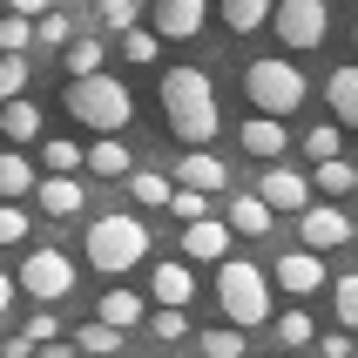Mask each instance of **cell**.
Instances as JSON below:
<instances>
[{
	"label": "cell",
	"instance_id": "6da1fadb",
	"mask_svg": "<svg viewBox=\"0 0 358 358\" xmlns=\"http://www.w3.org/2000/svg\"><path fill=\"white\" fill-rule=\"evenodd\" d=\"M162 115H169V136H182L189 149H203V142L223 129L210 75H203V68H169V75H162Z\"/></svg>",
	"mask_w": 358,
	"mask_h": 358
},
{
	"label": "cell",
	"instance_id": "7a4b0ae2",
	"mask_svg": "<svg viewBox=\"0 0 358 358\" xmlns=\"http://www.w3.org/2000/svg\"><path fill=\"white\" fill-rule=\"evenodd\" d=\"M68 115H75L81 129L122 136V129H129V115H136V95H129L108 68H95V75H75V81H68Z\"/></svg>",
	"mask_w": 358,
	"mask_h": 358
},
{
	"label": "cell",
	"instance_id": "3957f363",
	"mask_svg": "<svg viewBox=\"0 0 358 358\" xmlns=\"http://www.w3.org/2000/svg\"><path fill=\"white\" fill-rule=\"evenodd\" d=\"M142 257H149V230H142V217H129V210H108V217L88 223V264H95V271L122 278V271H136Z\"/></svg>",
	"mask_w": 358,
	"mask_h": 358
},
{
	"label": "cell",
	"instance_id": "277c9868",
	"mask_svg": "<svg viewBox=\"0 0 358 358\" xmlns=\"http://www.w3.org/2000/svg\"><path fill=\"white\" fill-rule=\"evenodd\" d=\"M217 304L230 324H264L271 318V278H264L250 257H217Z\"/></svg>",
	"mask_w": 358,
	"mask_h": 358
},
{
	"label": "cell",
	"instance_id": "5b68a950",
	"mask_svg": "<svg viewBox=\"0 0 358 358\" xmlns=\"http://www.w3.org/2000/svg\"><path fill=\"white\" fill-rule=\"evenodd\" d=\"M243 95H250V108L257 115H298L304 108V75L291 68V61H250L243 68Z\"/></svg>",
	"mask_w": 358,
	"mask_h": 358
},
{
	"label": "cell",
	"instance_id": "8992f818",
	"mask_svg": "<svg viewBox=\"0 0 358 358\" xmlns=\"http://www.w3.org/2000/svg\"><path fill=\"white\" fill-rule=\"evenodd\" d=\"M271 27H278L284 48L311 55V48H324V34H331V7H324V0H271Z\"/></svg>",
	"mask_w": 358,
	"mask_h": 358
},
{
	"label": "cell",
	"instance_id": "52a82bcc",
	"mask_svg": "<svg viewBox=\"0 0 358 358\" xmlns=\"http://www.w3.org/2000/svg\"><path fill=\"white\" fill-rule=\"evenodd\" d=\"M14 291H27L34 304H61L68 291H75V264L61 257L55 243H41V250H27V257H20V278H14Z\"/></svg>",
	"mask_w": 358,
	"mask_h": 358
},
{
	"label": "cell",
	"instance_id": "ba28073f",
	"mask_svg": "<svg viewBox=\"0 0 358 358\" xmlns=\"http://www.w3.org/2000/svg\"><path fill=\"white\" fill-rule=\"evenodd\" d=\"M298 237H304V250H338V243H352V217H345L338 203H304Z\"/></svg>",
	"mask_w": 358,
	"mask_h": 358
},
{
	"label": "cell",
	"instance_id": "9c48e42d",
	"mask_svg": "<svg viewBox=\"0 0 358 358\" xmlns=\"http://www.w3.org/2000/svg\"><path fill=\"white\" fill-rule=\"evenodd\" d=\"M203 20H210V0H156L149 27H156L162 41H196Z\"/></svg>",
	"mask_w": 358,
	"mask_h": 358
},
{
	"label": "cell",
	"instance_id": "30bf717a",
	"mask_svg": "<svg viewBox=\"0 0 358 358\" xmlns=\"http://www.w3.org/2000/svg\"><path fill=\"white\" fill-rule=\"evenodd\" d=\"M257 196L271 203V210H304V203H311V176H298V169L271 162V169L257 176Z\"/></svg>",
	"mask_w": 358,
	"mask_h": 358
},
{
	"label": "cell",
	"instance_id": "8fae6325",
	"mask_svg": "<svg viewBox=\"0 0 358 358\" xmlns=\"http://www.w3.org/2000/svg\"><path fill=\"white\" fill-rule=\"evenodd\" d=\"M278 291H291V298L324 291V257H318V250H284V257H278Z\"/></svg>",
	"mask_w": 358,
	"mask_h": 358
},
{
	"label": "cell",
	"instance_id": "7c38bea8",
	"mask_svg": "<svg viewBox=\"0 0 358 358\" xmlns=\"http://www.w3.org/2000/svg\"><path fill=\"white\" fill-rule=\"evenodd\" d=\"M223 223H230V237H271V223H278V210H271V203H264L257 189H243V196H230Z\"/></svg>",
	"mask_w": 358,
	"mask_h": 358
},
{
	"label": "cell",
	"instance_id": "4fadbf2b",
	"mask_svg": "<svg viewBox=\"0 0 358 358\" xmlns=\"http://www.w3.org/2000/svg\"><path fill=\"white\" fill-rule=\"evenodd\" d=\"M182 257H196V264H217V257H230V223H217V217L182 223Z\"/></svg>",
	"mask_w": 358,
	"mask_h": 358
},
{
	"label": "cell",
	"instance_id": "5bb4252c",
	"mask_svg": "<svg viewBox=\"0 0 358 358\" xmlns=\"http://www.w3.org/2000/svg\"><path fill=\"white\" fill-rule=\"evenodd\" d=\"M176 182H182V189H203V196H217V189H230V169H223L210 149H189V156L176 162Z\"/></svg>",
	"mask_w": 358,
	"mask_h": 358
},
{
	"label": "cell",
	"instance_id": "9a60e30c",
	"mask_svg": "<svg viewBox=\"0 0 358 358\" xmlns=\"http://www.w3.org/2000/svg\"><path fill=\"white\" fill-rule=\"evenodd\" d=\"M149 298H156V304H189V298H196V271H189L182 257H162L156 278H149Z\"/></svg>",
	"mask_w": 358,
	"mask_h": 358
},
{
	"label": "cell",
	"instance_id": "2e32d148",
	"mask_svg": "<svg viewBox=\"0 0 358 358\" xmlns=\"http://www.w3.org/2000/svg\"><path fill=\"white\" fill-rule=\"evenodd\" d=\"M243 149L257 162H278L284 149H291V136H284V115H250L243 122Z\"/></svg>",
	"mask_w": 358,
	"mask_h": 358
},
{
	"label": "cell",
	"instance_id": "e0dca14e",
	"mask_svg": "<svg viewBox=\"0 0 358 358\" xmlns=\"http://www.w3.org/2000/svg\"><path fill=\"white\" fill-rule=\"evenodd\" d=\"M324 101H331V122H338V129H358V61L352 68H331Z\"/></svg>",
	"mask_w": 358,
	"mask_h": 358
},
{
	"label": "cell",
	"instance_id": "ac0fdd59",
	"mask_svg": "<svg viewBox=\"0 0 358 358\" xmlns=\"http://www.w3.org/2000/svg\"><path fill=\"white\" fill-rule=\"evenodd\" d=\"M34 196H41L48 217H75L81 203H88V189H81L75 176H34Z\"/></svg>",
	"mask_w": 358,
	"mask_h": 358
},
{
	"label": "cell",
	"instance_id": "d6986e66",
	"mask_svg": "<svg viewBox=\"0 0 358 358\" xmlns=\"http://www.w3.org/2000/svg\"><path fill=\"white\" fill-rule=\"evenodd\" d=\"M101 61H108V41H101V34H68V41H61V68H68V81L95 75Z\"/></svg>",
	"mask_w": 358,
	"mask_h": 358
},
{
	"label": "cell",
	"instance_id": "ffe728a7",
	"mask_svg": "<svg viewBox=\"0 0 358 358\" xmlns=\"http://www.w3.org/2000/svg\"><path fill=\"white\" fill-rule=\"evenodd\" d=\"M0 136H7V142H41V108L27 95L0 101Z\"/></svg>",
	"mask_w": 358,
	"mask_h": 358
},
{
	"label": "cell",
	"instance_id": "44dd1931",
	"mask_svg": "<svg viewBox=\"0 0 358 358\" xmlns=\"http://www.w3.org/2000/svg\"><path fill=\"white\" fill-rule=\"evenodd\" d=\"M142 311H149V304H142L136 291H122V284H108V291H101V304H95V318H101V324H115V331L142 324Z\"/></svg>",
	"mask_w": 358,
	"mask_h": 358
},
{
	"label": "cell",
	"instance_id": "7402d4cb",
	"mask_svg": "<svg viewBox=\"0 0 358 358\" xmlns=\"http://www.w3.org/2000/svg\"><path fill=\"white\" fill-rule=\"evenodd\" d=\"M81 169H95V176H108V182H115V176H129V169H136V156H129L115 136H101L95 149H81Z\"/></svg>",
	"mask_w": 358,
	"mask_h": 358
},
{
	"label": "cell",
	"instance_id": "603a6c76",
	"mask_svg": "<svg viewBox=\"0 0 358 358\" xmlns=\"http://www.w3.org/2000/svg\"><path fill=\"white\" fill-rule=\"evenodd\" d=\"M27 189H34V162L20 156V149H0V196H7V203H20Z\"/></svg>",
	"mask_w": 358,
	"mask_h": 358
},
{
	"label": "cell",
	"instance_id": "cb8c5ba5",
	"mask_svg": "<svg viewBox=\"0 0 358 358\" xmlns=\"http://www.w3.org/2000/svg\"><path fill=\"white\" fill-rule=\"evenodd\" d=\"M196 352L203 358H243L250 345H243V324H210V331H196Z\"/></svg>",
	"mask_w": 358,
	"mask_h": 358
},
{
	"label": "cell",
	"instance_id": "d4e9b609",
	"mask_svg": "<svg viewBox=\"0 0 358 358\" xmlns=\"http://www.w3.org/2000/svg\"><path fill=\"white\" fill-rule=\"evenodd\" d=\"M311 189H324V196H352V189H358V169L345 156H324L318 176H311Z\"/></svg>",
	"mask_w": 358,
	"mask_h": 358
},
{
	"label": "cell",
	"instance_id": "484cf974",
	"mask_svg": "<svg viewBox=\"0 0 358 358\" xmlns=\"http://www.w3.org/2000/svg\"><path fill=\"white\" fill-rule=\"evenodd\" d=\"M75 352H81V358H115V352H122V331L95 318V324H81V331H75Z\"/></svg>",
	"mask_w": 358,
	"mask_h": 358
},
{
	"label": "cell",
	"instance_id": "4316f807",
	"mask_svg": "<svg viewBox=\"0 0 358 358\" xmlns=\"http://www.w3.org/2000/svg\"><path fill=\"white\" fill-rule=\"evenodd\" d=\"M264 20H271V0H223V27L230 34H257Z\"/></svg>",
	"mask_w": 358,
	"mask_h": 358
},
{
	"label": "cell",
	"instance_id": "83f0119b",
	"mask_svg": "<svg viewBox=\"0 0 358 358\" xmlns=\"http://www.w3.org/2000/svg\"><path fill=\"white\" fill-rule=\"evenodd\" d=\"M41 162H48V176H75V169H81V142L48 136V142H41Z\"/></svg>",
	"mask_w": 358,
	"mask_h": 358
},
{
	"label": "cell",
	"instance_id": "f1b7e54d",
	"mask_svg": "<svg viewBox=\"0 0 358 358\" xmlns=\"http://www.w3.org/2000/svg\"><path fill=\"white\" fill-rule=\"evenodd\" d=\"M129 196H136L142 210H162V203H169V176H156V169H129Z\"/></svg>",
	"mask_w": 358,
	"mask_h": 358
},
{
	"label": "cell",
	"instance_id": "f546056e",
	"mask_svg": "<svg viewBox=\"0 0 358 358\" xmlns=\"http://www.w3.org/2000/svg\"><path fill=\"white\" fill-rule=\"evenodd\" d=\"M311 338H318L311 311H278V345H284V352H304Z\"/></svg>",
	"mask_w": 358,
	"mask_h": 358
},
{
	"label": "cell",
	"instance_id": "4dcf8cb0",
	"mask_svg": "<svg viewBox=\"0 0 358 358\" xmlns=\"http://www.w3.org/2000/svg\"><path fill=\"white\" fill-rule=\"evenodd\" d=\"M122 55L136 61V68H149V61L162 55V34L156 27H122Z\"/></svg>",
	"mask_w": 358,
	"mask_h": 358
},
{
	"label": "cell",
	"instance_id": "1f68e13d",
	"mask_svg": "<svg viewBox=\"0 0 358 358\" xmlns=\"http://www.w3.org/2000/svg\"><path fill=\"white\" fill-rule=\"evenodd\" d=\"M176 223H196V217H210V196L203 189H182V182H169V203H162Z\"/></svg>",
	"mask_w": 358,
	"mask_h": 358
},
{
	"label": "cell",
	"instance_id": "d6a6232c",
	"mask_svg": "<svg viewBox=\"0 0 358 358\" xmlns=\"http://www.w3.org/2000/svg\"><path fill=\"white\" fill-rule=\"evenodd\" d=\"M142 318H149V331H156L162 345L189 338V318H182V304H162V311H142Z\"/></svg>",
	"mask_w": 358,
	"mask_h": 358
},
{
	"label": "cell",
	"instance_id": "836d02e7",
	"mask_svg": "<svg viewBox=\"0 0 358 358\" xmlns=\"http://www.w3.org/2000/svg\"><path fill=\"white\" fill-rule=\"evenodd\" d=\"M27 41H34V20L27 14H0V55H27Z\"/></svg>",
	"mask_w": 358,
	"mask_h": 358
},
{
	"label": "cell",
	"instance_id": "e575fe53",
	"mask_svg": "<svg viewBox=\"0 0 358 358\" xmlns=\"http://www.w3.org/2000/svg\"><path fill=\"white\" fill-rule=\"evenodd\" d=\"M331 311H338V324H345V331H358V271L331 284Z\"/></svg>",
	"mask_w": 358,
	"mask_h": 358
},
{
	"label": "cell",
	"instance_id": "d590c367",
	"mask_svg": "<svg viewBox=\"0 0 358 358\" xmlns=\"http://www.w3.org/2000/svg\"><path fill=\"white\" fill-rule=\"evenodd\" d=\"M345 149V136H338V122H318V129H304V156L311 162H324V156H338Z\"/></svg>",
	"mask_w": 358,
	"mask_h": 358
},
{
	"label": "cell",
	"instance_id": "8d00e7d4",
	"mask_svg": "<svg viewBox=\"0 0 358 358\" xmlns=\"http://www.w3.org/2000/svg\"><path fill=\"white\" fill-rule=\"evenodd\" d=\"M27 95V55H0V101Z\"/></svg>",
	"mask_w": 358,
	"mask_h": 358
},
{
	"label": "cell",
	"instance_id": "74e56055",
	"mask_svg": "<svg viewBox=\"0 0 358 358\" xmlns=\"http://www.w3.org/2000/svg\"><path fill=\"white\" fill-rule=\"evenodd\" d=\"M68 34H75V20H68V14H55V7H48V14H34V41H48L55 55H61V41H68Z\"/></svg>",
	"mask_w": 358,
	"mask_h": 358
},
{
	"label": "cell",
	"instance_id": "f35d334b",
	"mask_svg": "<svg viewBox=\"0 0 358 358\" xmlns=\"http://www.w3.org/2000/svg\"><path fill=\"white\" fill-rule=\"evenodd\" d=\"M7 243H27V210L0 196V250H7Z\"/></svg>",
	"mask_w": 358,
	"mask_h": 358
},
{
	"label": "cell",
	"instance_id": "ab89813d",
	"mask_svg": "<svg viewBox=\"0 0 358 358\" xmlns=\"http://www.w3.org/2000/svg\"><path fill=\"white\" fill-rule=\"evenodd\" d=\"M95 7H101V20H108L115 34H122V27H136V14H142V0H95Z\"/></svg>",
	"mask_w": 358,
	"mask_h": 358
},
{
	"label": "cell",
	"instance_id": "60d3db41",
	"mask_svg": "<svg viewBox=\"0 0 358 358\" xmlns=\"http://www.w3.org/2000/svg\"><path fill=\"white\" fill-rule=\"evenodd\" d=\"M27 338H34V345H48V338H61V318H55V311H48V304H41L34 318H27Z\"/></svg>",
	"mask_w": 358,
	"mask_h": 358
},
{
	"label": "cell",
	"instance_id": "b9f144b4",
	"mask_svg": "<svg viewBox=\"0 0 358 358\" xmlns=\"http://www.w3.org/2000/svg\"><path fill=\"white\" fill-rule=\"evenodd\" d=\"M318 358H358V345H352V338H345V331H331V338H324V345H318Z\"/></svg>",
	"mask_w": 358,
	"mask_h": 358
},
{
	"label": "cell",
	"instance_id": "7bdbcfd3",
	"mask_svg": "<svg viewBox=\"0 0 358 358\" xmlns=\"http://www.w3.org/2000/svg\"><path fill=\"white\" fill-rule=\"evenodd\" d=\"M34 352H41V358H81L75 338H48V345H34Z\"/></svg>",
	"mask_w": 358,
	"mask_h": 358
},
{
	"label": "cell",
	"instance_id": "ee69618b",
	"mask_svg": "<svg viewBox=\"0 0 358 358\" xmlns=\"http://www.w3.org/2000/svg\"><path fill=\"white\" fill-rule=\"evenodd\" d=\"M48 7H55V0H7V14H27V20L48 14Z\"/></svg>",
	"mask_w": 358,
	"mask_h": 358
},
{
	"label": "cell",
	"instance_id": "f6af8a7d",
	"mask_svg": "<svg viewBox=\"0 0 358 358\" xmlns=\"http://www.w3.org/2000/svg\"><path fill=\"white\" fill-rule=\"evenodd\" d=\"M0 358H34V338H27V331H20V338H7V352Z\"/></svg>",
	"mask_w": 358,
	"mask_h": 358
},
{
	"label": "cell",
	"instance_id": "bcb514c9",
	"mask_svg": "<svg viewBox=\"0 0 358 358\" xmlns=\"http://www.w3.org/2000/svg\"><path fill=\"white\" fill-rule=\"evenodd\" d=\"M7 304H14V278L0 271V318H7Z\"/></svg>",
	"mask_w": 358,
	"mask_h": 358
},
{
	"label": "cell",
	"instance_id": "7dc6e473",
	"mask_svg": "<svg viewBox=\"0 0 358 358\" xmlns=\"http://www.w3.org/2000/svg\"><path fill=\"white\" fill-rule=\"evenodd\" d=\"M271 358H298V352H271Z\"/></svg>",
	"mask_w": 358,
	"mask_h": 358
},
{
	"label": "cell",
	"instance_id": "c3c4849f",
	"mask_svg": "<svg viewBox=\"0 0 358 358\" xmlns=\"http://www.w3.org/2000/svg\"><path fill=\"white\" fill-rule=\"evenodd\" d=\"M352 34H358V27H352Z\"/></svg>",
	"mask_w": 358,
	"mask_h": 358
}]
</instances>
